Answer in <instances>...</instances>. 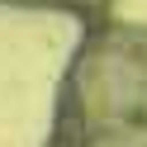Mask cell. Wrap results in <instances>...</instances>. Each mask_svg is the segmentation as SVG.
<instances>
[{"instance_id":"obj_1","label":"cell","mask_w":147,"mask_h":147,"mask_svg":"<svg viewBox=\"0 0 147 147\" xmlns=\"http://www.w3.org/2000/svg\"><path fill=\"white\" fill-rule=\"evenodd\" d=\"M57 5H90V0H57Z\"/></svg>"}]
</instances>
